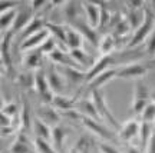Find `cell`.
Here are the masks:
<instances>
[{
	"label": "cell",
	"mask_w": 155,
	"mask_h": 153,
	"mask_svg": "<svg viewBox=\"0 0 155 153\" xmlns=\"http://www.w3.org/2000/svg\"><path fill=\"white\" fill-rule=\"evenodd\" d=\"M154 29H155V13L151 10L150 7L145 6L144 7V22L141 23V26L134 32V36L131 37V40H129V43H128L127 47H134V46L145 42V40L148 39V36L152 33Z\"/></svg>",
	"instance_id": "cell-1"
},
{
	"label": "cell",
	"mask_w": 155,
	"mask_h": 153,
	"mask_svg": "<svg viewBox=\"0 0 155 153\" xmlns=\"http://www.w3.org/2000/svg\"><path fill=\"white\" fill-rule=\"evenodd\" d=\"M91 99L94 100L95 106H96V109H98L101 120H105V125H108L109 127H121V126L118 125V120L115 119L114 113H112L111 109H109L108 103H106L105 94H104V92H102V89L94 90Z\"/></svg>",
	"instance_id": "cell-2"
},
{
	"label": "cell",
	"mask_w": 155,
	"mask_h": 153,
	"mask_svg": "<svg viewBox=\"0 0 155 153\" xmlns=\"http://www.w3.org/2000/svg\"><path fill=\"white\" fill-rule=\"evenodd\" d=\"M151 90L144 80H138L134 84V96H132V110L135 115H141L144 109L150 104Z\"/></svg>",
	"instance_id": "cell-3"
},
{
	"label": "cell",
	"mask_w": 155,
	"mask_h": 153,
	"mask_svg": "<svg viewBox=\"0 0 155 153\" xmlns=\"http://www.w3.org/2000/svg\"><path fill=\"white\" fill-rule=\"evenodd\" d=\"M58 70L61 72L65 82H69L75 86L86 84V70H79L75 66H59Z\"/></svg>",
	"instance_id": "cell-4"
},
{
	"label": "cell",
	"mask_w": 155,
	"mask_h": 153,
	"mask_svg": "<svg viewBox=\"0 0 155 153\" xmlns=\"http://www.w3.org/2000/svg\"><path fill=\"white\" fill-rule=\"evenodd\" d=\"M82 123L85 125V127L89 132H92L95 136L101 137V139H105V140H114V133L109 130V126L108 125H102L101 120H95L91 117H82Z\"/></svg>",
	"instance_id": "cell-5"
},
{
	"label": "cell",
	"mask_w": 155,
	"mask_h": 153,
	"mask_svg": "<svg viewBox=\"0 0 155 153\" xmlns=\"http://www.w3.org/2000/svg\"><path fill=\"white\" fill-rule=\"evenodd\" d=\"M147 66L142 63H128V65L121 66L119 69H116V77L121 79H141L142 76L147 75Z\"/></svg>",
	"instance_id": "cell-6"
},
{
	"label": "cell",
	"mask_w": 155,
	"mask_h": 153,
	"mask_svg": "<svg viewBox=\"0 0 155 153\" xmlns=\"http://www.w3.org/2000/svg\"><path fill=\"white\" fill-rule=\"evenodd\" d=\"M49 36H50V33H49V30H48V27L43 29V30H40V32H38V33H35L32 36H29L28 39L22 40V43H20V50L25 52V53H28V52L39 49Z\"/></svg>",
	"instance_id": "cell-7"
},
{
	"label": "cell",
	"mask_w": 155,
	"mask_h": 153,
	"mask_svg": "<svg viewBox=\"0 0 155 153\" xmlns=\"http://www.w3.org/2000/svg\"><path fill=\"white\" fill-rule=\"evenodd\" d=\"M81 6H82V10L85 11L86 22H88L94 29L99 27L101 13H102V3H89V2H83V3H81Z\"/></svg>",
	"instance_id": "cell-8"
},
{
	"label": "cell",
	"mask_w": 155,
	"mask_h": 153,
	"mask_svg": "<svg viewBox=\"0 0 155 153\" xmlns=\"http://www.w3.org/2000/svg\"><path fill=\"white\" fill-rule=\"evenodd\" d=\"M38 117L40 120H43L45 123H48L49 126H52V127L58 126L59 125V120H61L59 110H56L52 104H46V103H43L42 106H39Z\"/></svg>",
	"instance_id": "cell-9"
},
{
	"label": "cell",
	"mask_w": 155,
	"mask_h": 153,
	"mask_svg": "<svg viewBox=\"0 0 155 153\" xmlns=\"http://www.w3.org/2000/svg\"><path fill=\"white\" fill-rule=\"evenodd\" d=\"M112 63V55H101V57H98L96 60H95L94 66L86 70V83L91 82L94 77H96L98 75H101L102 72L108 70V69H111L109 66Z\"/></svg>",
	"instance_id": "cell-10"
},
{
	"label": "cell",
	"mask_w": 155,
	"mask_h": 153,
	"mask_svg": "<svg viewBox=\"0 0 155 153\" xmlns=\"http://www.w3.org/2000/svg\"><path fill=\"white\" fill-rule=\"evenodd\" d=\"M72 27H75L78 32L82 34V37L88 39L91 43L94 44H99L101 37H98V33H96V29H94L88 22H85L82 19H78L72 23Z\"/></svg>",
	"instance_id": "cell-11"
},
{
	"label": "cell",
	"mask_w": 155,
	"mask_h": 153,
	"mask_svg": "<svg viewBox=\"0 0 155 153\" xmlns=\"http://www.w3.org/2000/svg\"><path fill=\"white\" fill-rule=\"evenodd\" d=\"M116 77V69H108V70L102 72L101 75H98L96 77H94L91 82L86 83V90L88 92H94V90H98V89H102L104 84H106L108 82H111L112 79Z\"/></svg>",
	"instance_id": "cell-12"
},
{
	"label": "cell",
	"mask_w": 155,
	"mask_h": 153,
	"mask_svg": "<svg viewBox=\"0 0 155 153\" xmlns=\"http://www.w3.org/2000/svg\"><path fill=\"white\" fill-rule=\"evenodd\" d=\"M139 129H141V122L131 119V120L125 122L124 125L119 127L118 132V137L121 140H131L134 137L139 136Z\"/></svg>",
	"instance_id": "cell-13"
},
{
	"label": "cell",
	"mask_w": 155,
	"mask_h": 153,
	"mask_svg": "<svg viewBox=\"0 0 155 153\" xmlns=\"http://www.w3.org/2000/svg\"><path fill=\"white\" fill-rule=\"evenodd\" d=\"M78 100L75 96H66V94H55L53 97V102H52V106L55 107L56 110H61L62 113H66V112H71V110L76 109Z\"/></svg>",
	"instance_id": "cell-14"
},
{
	"label": "cell",
	"mask_w": 155,
	"mask_h": 153,
	"mask_svg": "<svg viewBox=\"0 0 155 153\" xmlns=\"http://www.w3.org/2000/svg\"><path fill=\"white\" fill-rule=\"evenodd\" d=\"M48 82H49V89L53 94H63L65 90V79L61 75V72L58 69H50L48 72Z\"/></svg>",
	"instance_id": "cell-15"
},
{
	"label": "cell",
	"mask_w": 155,
	"mask_h": 153,
	"mask_svg": "<svg viewBox=\"0 0 155 153\" xmlns=\"http://www.w3.org/2000/svg\"><path fill=\"white\" fill-rule=\"evenodd\" d=\"M33 13H35V11L30 9V6L25 7L23 10H17V16H16L15 23H13L12 32H13V33H22L23 29L26 27L29 23L32 22V19L35 17Z\"/></svg>",
	"instance_id": "cell-16"
},
{
	"label": "cell",
	"mask_w": 155,
	"mask_h": 153,
	"mask_svg": "<svg viewBox=\"0 0 155 153\" xmlns=\"http://www.w3.org/2000/svg\"><path fill=\"white\" fill-rule=\"evenodd\" d=\"M76 110L83 116V117H91V119H95V120H101L98 109H96V106H95L92 99H82V100H78Z\"/></svg>",
	"instance_id": "cell-17"
},
{
	"label": "cell",
	"mask_w": 155,
	"mask_h": 153,
	"mask_svg": "<svg viewBox=\"0 0 155 153\" xmlns=\"http://www.w3.org/2000/svg\"><path fill=\"white\" fill-rule=\"evenodd\" d=\"M33 88L40 96L52 93L49 89V82H48V72H45L43 69L35 70V86Z\"/></svg>",
	"instance_id": "cell-18"
},
{
	"label": "cell",
	"mask_w": 155,
	"mask_h": 153,
	"mask_svg": "<svg viewBox=\"0 0 155 153\" xmlns=\"http://www.w3.org/2000/svg\"><path fill=\"white\" fill-rule=\"evenodd\" d=\"M10 153H35L30 142L28 140L26 133H19L16 140L10 146Z\"/></svg>",
	"instance_id": "cell-19"
},
{
	"label": "cell",
	"mask_w": 155,
	"mask_h": 153,
	"mask_svg": "<svg viewBox=\"0 0 155 153\" xmlns=\"http://www.w3.org/2000/svg\"><path fill=\"white\" fill-rule=\"evenodd\" d=\"M46 24H48V23L45 22L43 17L35 16L33 19H32V22L29 23L28 26H26V27L22 30V33H20V36H22V40L28 39L29 36H32V34H35V33L40 32V30H43V29H46Z\"/></svg>",
	"instance_id": "cell-20"
},
{
	"label": "cell",
	"mask_w": 155,
	"mask_h": 153,
	"mask_svg": "<svg viewBox=\"0 0 155 153\" xmlns=\"http://www.w3.org/2000/svg\"><path fill=\"white\" fill-rule=\"evenodd\" d=\"M69 53H71V56H72V59L75 60V63H76L78 66H82V67H85L86 70H89V69L94 66L95 60H96V59H94L91 55H88V53H86L83 49L72 50V52H69Z\"/></svg>",
	"instance_id": "cell-21"
},
{
	"label": "cell",
	"mask_w": 155,
	"mask_h": 153,
	"mask_svg": "<svg viewBox=\"0 0 155 153\" xmlns=\"http://www.w3.org/2000/svg\"><path fill=\"white\" fill-rule=\"evenodd\" d=\"M33 132L38 139H43V140H48V139H52V133H53V127L49 126L48 123H45L43 120H40L39 117H35L33 119Z\"/></svg>",
	"instance_id": "cell-22"
},
{
	"label": "cell",
	"mask_w": 155,
	"mask_h": 153,
	"mask_svg": "<svg viewBox=\"0 0 155 153\" xmlns=\"http://www.w3.org/2000/svg\"><path fill=\"white\" fill-rule=\"evenodd\" d=\"M82 34L78 32L75 27H66V46L69 47V50H78L82 49Z\"/></svg>",
	"instance_id": "cell-23"
},
{
	"label": "cell",
	"mask_w": 155,
	"mask_h": 153,
	"mask_svg": "<svg viewBox=\"0 0 155 153\" xmlns=\"http://www.w3.org/2000/svg\"><path fill=\"white\" fill-rule=\"evenodd\" d=\"M20 125H22V129L28 130L30 126L33 125V119H32V107H30V103L26 97L23 99L22 107H20Z\"/></svg>",
	"instance_id": "cell-24"
},
{
	"label": "cell",
	"mask_w": 155,
	"mask_h": 153,
	"mask_svg": "<svg viewBox=\"0 0 155 153\" xmlns=\"http://www.w3.org/2000/svg\"><path fill=\"white\" fill-rule=\"evenodd\" d=\"M42 53L39 52L38 49L32 50V52H28L25 57H23V66L28 69V70H38L39 66H40V62H42Z\"/></svg>",
	"instance_id": "cell-25"
},
{
	"label": "cell",
	"mask_w": 155,
	"mask_h": 153,
	"mask_svg": "<svg viewBox=\"0 0 155 153\" xmlns=\"http://www.w3.org/2000/svg\"><path fill=\"white\" fill-rule=\"evenodd\" d=\"M49 59L53 63H58L59 66H73V59L71 53H66V50L63 49H56L49 55Z\"/></svg>",
	"instance_id": "cell-26"
},
{
	"label": "cell",
	"mask_w": 155,
	"mask_h": 153,
	"mask_svg": "<svg viewBox=\"0 0 155 153\" xmlns=\"http://www.w3.org/2000/svg\"><path fill=\"white\" fill-rule=\"evenodd\" d=\"M95 145V140L92 136L89 135H83L76 140L75 146H73V152L75 153H91V149Z\"/></svg>",
	"instance_id": "cell-27"
},
{
	"label": "cell",
	"mask_w": 155,
	"mask_h": 153,
	"mask_svg": "<svg viewBox=\"0 0 155 153\" xmlns=\"http://www.w3.org/2000/svg\"><path fill=\"white\" fill-rule=\"evenodd\" d=\"M115 36H112V34H105V36H102L99 40V44H98V47H99V52L102 55H111V52L114 50L115 47Z\"/></svg>",
	"instance_id": "cell-28"
},
{
	"label": "cell",
	"mask_w": 155,
	"mask_h": 153,
	"mask_svg": "<svg viewBox=\"0 0 155 153\" xmlns=\"http://www.w3.org/2000/svg\"><path fill=\"white\" fill-rule=\"evenodd\" d=\"M69 129H66V126L58 125L53 127V133H52V139H53V145L59 149L62 146V143L65 140V137L69 135Z\"/></svg>",
	"instance_id": "cell-29"
},
{
	"label": "cell",
	"mask_w": 155,
	"mask_h": 153,
	"mask_svg": "<svg viewBox=\"0 0 155 153\" xmlns=\"http://www.w3.org/2000/svg\"><path fill=\"white\" fill-rule=\"evenodd\" d=\"M155 125L154 123H147V122H141V129H139V139L144 146L148 145V140H150L151 135L154 132Z\"/></svg>",
	"instance_id": "cell-30"
},
{
	"label": "cell",
	"mask_w": 155,
	"mask_h": 153,
	"mask_svg": "<svg viewBox=\"0 0 155 153\" xmlns=\"http://www.w3.org/2000/svg\"><path fill=\"white\" fill-rule=\"evenodd\" d=\"M78 6L81 5H76V3H63V14H65L68 22H71V24L79 19L78 17Z\"/></svg>",
	"instance_id": "cell-31"
},
{
	"label": "cell",
	"mask_w": 155,
	"mask_h": 153,
	"mask_svg": "<svg viewBox=\"0 0 155 153\" xmlns=\"http://www.w3.org/2000/svg\"><path fill=\"white\" fill-rule=\"evenodd\" d=\"M141 122H147V123H154L155 122V100L150 102V104L141 113Z\"/></svg>",
	"instance_id": "cell-32"
},
{
	"label": "cell",
	"mask_w": 155,
	"mask_h": 153,
	"mask_svg": "<svg viewBox=\"0 0 155 153\" xmlns=\"http://www.w3.org/2000/svg\"><path fill=\"white\" fill-rule=\"evenodd\" d=\"M56 44H58V42H56L52 36H49V37L45 40V43L42 44L38 50L42 53V55H50L52 52H55V50L58 49V47H56Z\"/></svg>",
	"instance_id": "cell-33"
},
{
	"label": "cell",
	"mask_w": 155,
	"mask_h": 153,
	"mask_svg": "<svg viewBox=\"0 0 155 153\" xmlns=\"http://www.w3.org/2000/svg\"><path fill=\"white\" fill-rule=\"evenodd\" d=\"M20 113V107H19V104L17 103H7L3 106V109H2V115H6L9 116V117H13V116H16Z\"/></svg>",
	"instance_id": "cell-34"
},
{
	"label": "cell",
	"mask_w": 155,
	"mask_h": 153,
	"mask_svg": "<svg viewBox=\"0 0 155 153\" xmlns=\"http://www.w3.org/2000/svg\"><path fill=\"white\" fill-rule=\"evenodd\" d=\"M35 146L38 148V150L40 153H58V150H55V149L48 143V140H43V139H36Z\"/></svg>",
	"instance_id": "cell-35"
},
{
	"label": "cell",
	"mask_w": 155,
	"mask_h": 153,
	"mask_svg": "<svg viewBox=\"0 0 155 153\" xmlns=\"http://www.w3.org/2000/svg\"><path fill=\"white\" fill-rule=\"evenodd\" d=\"M145 52L151 53V55H155V29L148 36V39L145 40Z\"/></svg>",
	"instance_id": "cell-36"
},
{
	"label": "cell",
	"mask_w": 155,
	"mask_h": 153,
	"mask_svg": "<svg viewBox=\"0 0 155 153\" xmlns=\"http://www.w3.org/2000/svg\"><path fill=\"white\" fill-rule=\"evenodd\" d=\"M98 148H99L101 153H121L119 149H116L112 143H108V142H99L98 143Z\"/></svg>",
	"instance_id": "cell-37"
},
{
	"label": "cell",
	"mask_w": 155,
	"mask_h": 153,
	"mask_svg": "<svg viewBox=\"0 0 155 153\" xmlns=\"http://www.w3.org/2000/svg\"><path fill=\"white\" fill-rule=\"evenodd\" d=\"M129 29H132L131 27V24H129V22H128L127 19H122L121 22H118V24H116L115 32H116L118 36H119V34H127Z\"/></svg>",
	"instance_id": "cell-38"
},
{
	"label": "cell",
	"mask_w": 155,
	"mask_h": 153,
	"mask_svg": "<svg viewBox=\"0 0 155 153\" xmlns=\"http://www.w3.org/2000/svg\"><path fill=\"white\" fill-rule=\"evenodd\" d=\"M109 22V11L105 9V6L102 5V13H101V23H99V27L98 29H102L104 24H108Z\"/></svg>",
	"instance_id": "cell-39"
},
{
	"label": "cell",
	"mask_w": 155,
	"mask_h": 153,
	"mask_svg": "<svg viewBox=\"0 0 155 153\" xmlns=\"http://www.w3.org/2000/svg\"><path fill=\"white\" fill-rule=\"evenodd\" d=\"M147 146H148V153H155V127H154V132H152V135H151Z\"/></svg>",
	"instance_id": "cell-40"
},
{
	"label": "cell",
	"mask_w": 155,
	"mask_h": 153,
	"mask_svg": "<svg viewBox=\"0 0 155 153\" xmlns=\"http://www.w3.org/2000/svg\"><path fill=\"white\" fill-rule=\"evenodd\" d=\"M30 9L33 11H38L40 7H43L45 6V2H42V0H38V2H30Z\"/></svg>",
	"instance_id": "cell-41"
},
{
	"label": "cell",
	"mask_w": 155,
	"mask_h": 153,
	"mask_svg": "<svg viewBox=\"0 0 155 153\" xmlns=\"http://www.w3.org/2000/svg\"><path fill=\"white\" fill-rule=\"evenodd\" d=\"M127 153H139V150L137 148H129L128 149V152Z\"/></svg>",
	"instance_id": "cell-42"
},
{
	"label": "cell",
	"mask_w": 155,
	"mask_h": 153,
	"mask_svg": "<svg viewBox=\"0 0 155 153\" xmlns=\"http://www.w3.org/2000/svg\"><path fill=\"white\" fill-rule=\"evenodd\" d=\"M151 63H152V65H155V56L152 57V60H151Z\"/></svg>",
	"instance_id": "cell-43"
}]
</instances>
